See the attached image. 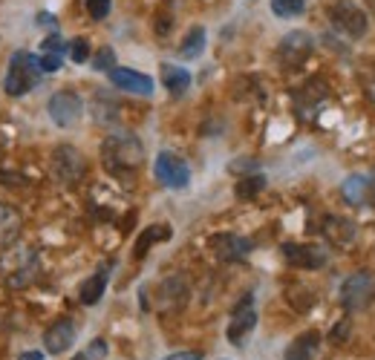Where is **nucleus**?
<instances>
[{
    "label": "nucleus",
    "instance_id": "1",
    "mask_svg": "<svg viewBox=\"0 0 375 360\" xmlns=\"http://www.w3.org/2000/svg\"><path fill=\"white\" fill-rule=\"evenodd\" d=\"M101 162L110 173L128 176L145 162V147L133 133H110L101 142Z\"/></svg>",
    "mask_w": 375,
    "mask_h": 360
},
{
    "label": "nucleus",
    "instance_id": "2",
    "mask_svg": "<svg viewBox=\"0 0 375 360\" xmlns=\"http://www.w3.org/2000/svg\"><path fill=\"white\" fill-rule=\"evenodd\" d=\"M38 61H35V55H29V52H15L12 55V61H9V69H6V81H4V86H6V93L9 96H26L29 89L38 84Z\"/></svg>",
    "mask_w": 375,
    "mask_h": 360
},
{
    "label": "nucleus",
    "instance_id": "3",
    "mask_svg": "<svg viewBox=\"0 0 375 360\" xmlns=\"http://www.w3.org/2000/svg\"><path fill=\"white\" fill-rule=\"evenodd\" d=\"M329 21L338 32H344L347 38H364L366 29H369V18L361 6H355L352 0H335V4L329 6Z\"/></svg>",
    "mask_w": 375,
    "mask_h": 360
},
{
    "label": "nucleus",
    "instance_id": "4",
    "mask_svg": "<svg viewBox=\"0 0 375 360\" xmlns=\"http://www.w3.org/2000/svg\"><path fill=\"white\" fill-rule=\"evenodd\" d=\"M153 173H156V179H159V185L171 188V191H182V188L191 185V167L185 164L182 156L168 153V150L156 156V162H153Z\"/></svg>",
    "mask_w": 375,
    "mask_h": 360
},
{
    "label": "nucleus",
    "instance_id": "5",
    "mask_svg": "<svg viewBox=\"0 0 375 360\" xmlns=\"http://www.w3.org/2000/svg\"><path fill=\"white\" fill-rule=\"evenodd\" d=\"M372 294H375V277L369 271H355L341 286V305L347 311H361L372 303Z\"/></svg>",
    "mask_w": 375,
    "mask_h": 360
},
{
    "label": "nucleus",
    "instance_id": "6",
    "mask_svg": "<svg viewBox=\"0 0 375 360\" xmlns=\"http://www.w3.org/2000/svg\"><path fill=\"white\" fill-rule=\"evenodd\" d=\"M47 113L52 118V124L58 127H75L84 116V101H81L72 89H61V93H52L47 101Z\"/></svg>",
    "mask_w": 375,
    "mask_h": 360
},
{
    "label": "nucleus",
    "instance_id": "7",
    "mask_svg": "<svg viewBox=\"0 0 375 360\" xmlns=\"http://www.w3.org/2000/svg\"><path fill=\"white\" fill-rule=\"evenodd\" d=\"M84 170H87V162L72 145L55 147V153H52V176L58 179L61 185H78L81 176H84Z\"/></svg>",
    "mask_w": 375,
    "mask_h": 360
},
{
    "label": "nucleus",
    "instance_id": "8",
    "mask_svg": "<svg viewBox=\"0 0 375 360\" xmlns=\"http://www.w3.org/2000/svg\"><path fill=\"white\" fill-rule=\"evenodd\" d=\"M254 326H257V311H254V297L252 294H245L237 305H234V311H231V320H228V329H225V337H228V343H234V346H242L245 343V337L254 332Z\"/></svg>",
    "mask_w": 375,
    "mask_h": 360
},
{
    "label": "nucleus",
    "instance_id": "9",
    "mask_svg": "<svg viewBox=\"0 0 375 360\" xmlns=\"http://www.w3.org/2000/svg\"><path fill=\"white\" fill-rule=\"evenodd\" d=\"M315 50V40L309 32L303 29H295V32H289L283 40H280V47H277V58L286 69H295L301 64H306V58L312 55Z\"/></svg>",
    "mask_w": 375,
    "mask_h": 360
},
{
    "label": "nucleus",
    "instance_id": "10",
    "mask_svg": "<svg viewBox=\"0 0 375 360\" xmlns=\"http://www.w3.org/2000/svg\"><path fill=\"white\" fill-rule=\"evenodd\" d=\"M283 257L289 265L295 268H309V271H315V268L326 265V248L320 245H298V242H286L283 245Z\"/></svg>",
    "mask_w": 375,
    "mask_h": 360
},
{
    "label": "nucleus",
    "instance_id": "11",
    "mask_svg": "<svg viewBox=\"0 0 375 360\" xmlns=\"http://www.w3.org/2000/svg\"><path fill=\"white\" fill-rule=\"evenodd\" d=\"M110 81H113V86L124 89V93H133V96H153V78L145 75V72L116 67V69H110Z\"/></svg>",
    "mask_w": 375,
    "mask_h": 360
},
{
    "label": "nucleus",
    "instance_id": "12",
    "mask_svg": "<svg viewBox=\"0 0 375 360\" xmlns=\"http://www.w3.org/2000/svg\"><path fill=\"white\" fill-rule=\"evenodd\" d=\"M211 248H214V254L223 262H237V259L248 257V251H252V242H248L245 237H237V234H217L211 240Z\"/></svg>",
    "mask_w": 375,
    "mask_h": 360
},
{
    "label": "nucleus",
    "instance_id": "13",
    "mask_svg": "<svg viewBox=\"0 0 375 360\" xmlns=\"http://www.w3.org/2000/svg\"><path fill=\"white\" fill-rule=\"evenodd\" d=\"M72 343H75V326H72L69 320L52 323V326L47 329V334H44V346H47L50 354H64Z\"/></svg>",
    "mask_w": 375,
    "mask_h": 360
},
{
    "label": "nucleus",
    "instance_id": "14",
    "mask_svg": "<svg viewBox=\"0 0 375 360\" xmlns=\"http://www.w3.org/2000/svg\"><path fill=\"white\" fill-rule=\"evenodd\" d=\"M323 237L332 245H349L355 240V225L344 216H326L323 219Z\"/></svg>",
    "mask_w": 375,
    "mask_h": 360
},
{
    "label": "nucleus",
    "instance_id": "15",
    "mask_svg": "<svg viewBox=\"0 0 375 360\" xmlns=\"http://www.w3.org/2000/svg\"><path fill=\"white\" fill-rule=\"evenodd\" d=\"M162 84L168 86V93L174 99H179L191 86V72L185 67H177V64H162Z\"/></svg>",
    "mask_w": 375,
    "mask_h": 360
},
{
    "label": "nucleus",
    "instance_id": "16",
    "mask_svg": "<svg viewBox=\"0 0 375 360\" xmlns=\"http://www.w3.org/2000/svg\"><path fill=\"white\" fill-rule=\"evenodd\" d=\"M318 346H320V334L318 332H306V334H301L298 340H291L286 346L283 360H312Z\"/></svg>",
    "mask_w": 375,
    "mask_h": 360
},
{
    "label": "nucleus",
    "instance_id": "17",
    "mask_svg": "<svg viewBox=\"0 0 375 360\" xmlns=\"http://www.w3.org/2000/svg\"><path fill=\"white\" fill-rule=\"evenodd\" d=\"M21 228H23L21 213L9 205H0V245H12L21 237Z\"/></svg>",
    "mask_w": 375,
    "mask_h": 360
},
{
    "label": "nucleus",
    "instance_id": "18",
    "mask_svg": "<svg viewBox=\"0 0 375 360\" xmlns=\"http://www.w3.org/2000/svg\"><path fill=\"white\" fill-rule=\"evenodd\" d=\"M104 288H107V268H99V271H96L90 280L81 283V288H78V300L84 303V305H96V303L101 300Z\"/></svg>",
    "mask_w": 375,
    "mask_h": 360
},
{
    "label": "nucleus",
    "instance_id": "19",
    "mask_svg": "<svg viewBox=\"0 0 375 360\" xmlns=\"http://www.w3.org/2000/svg\"><path fill=\"white\" fill-rule=\"evenodd\" d=\"M202 52H205V26H191L188 35H185L182 43H179V55H182L185 61H194V58H199Z\"/></svg>",
    "mask_w": 375,
    "mask_h": 360
},
{
    "label": "nucleus",
    "instance_id": "20",
    "mask_svg": "<svg viewBox=\"0 0 375 360\" xmlns=\"http://www.w3.org/2000/svg\"><path fill=\"white\" fill-rule=\"evenodd\" d=\"M344 199L349 202V205H364L366 202V196H369V179L366 176H349V179H344Z\"/></svg>",
    "mask_w": 375,
    "mask_h": 360
},
{
    "label": "nucleus",
    "instance_id": "21",
    "mask_svg": "<svg viewBox=\"0 0 375 360\" xmlns=\"http://www.w3.org/2000/svg\"><path fill=\"white\" fill-rule=\"evenodd\" d=\"M171 237V228H168V225H150V228L136 240V248H133V257L136 259H142L147 251H150V245L153 242H159V240H168Z\"/></svg>",
    "mask_w": 375,
    "mask_h": 360
},
{
    "label": "nucleus",
    "instance_id": "22",
    "mask_svg": "<svg viewBox=\"0 0 375 360\" xmlns=\"http://www.w3.org/2000/svg\"><path fill=\"white\" fill-rule=\"evenodd\" d=\"M118 101L110 93H96V121L99 124H113L118 118Z\"/></svg>",
    "mask_w": 375,
    "mask_h": 360
},
{
    "label": "nucleus",
    "instance_id": "23",
    "mask_svg": "<svg viewBox=\"0 0 375 360\" xmlns=\"http://www.w3.org/2000/svg\"><path fill=\"white\" fill-rule=\"evenodd\" d=\"M263 188H266V176L254 173V176H242L234 188V193H237V199H254Z\"/></svg>",
    "mask_w": 375,
    "mask_h": 360
},
{
    "label": "nucleus",
    "instance_id": "24",
    "mask_svg": "<svg viewBox=\"0 0 375 360\" xmlns=\"http://www.w3.org/2000/svg\"><path fill=\"white\" fill-rule=\"evenodd\" d=\"M306 9V0H272V12L277 18H291Z\"/></svg>",
    "mask_w": 375,
    "mask_h": 360
},
{
    "label": "nucleus",
    "instance_id": "25",
    "mask_svg": "<svg viewBox=\"0 0 375 360\" xmlns=\"http://www.w3.org/2000/svg\"><path fill=\"white\" fill-rule=\"evenodd\" d=\"M69 58H72L75 64H84V61L90 58V40H87V38H75V40L69 43Z\"/></svg>",
    "mask_w": 375,
    "mask_h": 360
},
{
    "label": "nucleus",
    "instance_id": "26",
    "mask_svg": "<svg viewBox=\"0 0 375 360\" xmlns=\"http://www.w3.org/2000/svg\"><path fill=\"white\" fill-rule=\"evenodd\" d=\"M35 61H38V69H44V72H55V69H61L64 55H58V52H40Z\"/></svg>",
    "mask_w": 375,
    "mask_h": 360
},
{
    "label": "nucleus",
    "instance_id": "27",
    "mask_svg": "<svg viewBox=\"0 0 375 360\" xmlns=\"http://www.w3.org/2000/svg\"><path fill=\"white\" fill-rule=\"evenodd\" d=\"M113 9V0H87V12L93 21H104Z\"/></svg>",
    "mask_w": 375,
    "mask_h": 360
},
{
    "label": "nucleus",
    "instance_id": "28",
    "mask_svg": "<svg viewBox=\"0 0 375 360\" xmlns=\"http://www.w3.org/2000/svg\"><path fill=\"white\" fill-rule=\"evenodd\" d=\"M113 64H116V52H113L110 47H104V50H101V52L93 58V67H96L99 72H110V69H116Z\"/></svg>",
    "mask_w": 375,
    "mask_h": 360
},
{
    "label": "nucleus",
    "instance_id": "29",
    "mask_svg": "<svg viewBox=\"0 0 375 360\" xmlns=\"http://www.w3.org/2000/svg\"><path fill=\"white\" fill-rule=\"evenodd\" d=\"M40 52H58V55H64L67 52V40H61V35H50L44 43H40Z\"/></svg>",
    "mask_w": 375,
    "mask_h": 360
},
{
    "label": "nucleus",
    "instance_id": "30",
    "mask_svg": "<svg viewBox=\"0 0 375 360\" xmlns=\"http://www.w3.org/2000/svg\"><path fill=\"white\" fill-rule=\"evenodd\" d=\"M347 334H349V320H341L335 329H332L329 340H332V343H344V340H347Z\"/></svg>",
    "mask_w": 375,
    "mask_h": 360
},
{
    "label": "nucleus",
    "instance_id": "31",
    "mask_svg": "<svg viewBox=\"0 0 375 360\" xmlns=\"http://www.w3.org/2000/svg\"><path fill=\"white\" fill-rule=\"evenodd\" d=\"M162 360H202V351H174V354L162 357Z\"/></svg>",
    "mask_w": 375,
    "mask_h": 360
},
{
    "label": "nucleus",
    "instance_id": "32",
    "mask_svg": "<svg viewBox=\"0 0 375 360\" xmlns=\"http://www.w3.org/2000/svg\"><path fill=\"white\" fill-rule=\"evenodd\" d=\"M162 21H156V32L159 35H168V29H171V18L168 15H159Z\"/></svg>",
    "mask_w": 375,
    "mask_h": 360
},
{
    "label": "nucleus",
    "instance_id": "33",
    "mask_svg": "<svg viewBox=\"0 0 375 360\" xmlns=\"http://www.w3.org/2000/svg\"><path fill=\"white\" fill-rule=\"evenodd\" d=\"M252 167H257V162H234V164H231L234 173H240V170H252Z\"/></svg>",
    "mask_w": 375,
    "mask_h": 360
},
{
    "label": "nucleus",
    "instance_id": "34",
    "mask_svg": "<svg viewBox=\"0 0 375 360\" xmlns=\"http://www.w3.org/2000/svg\"><path fill=\"white\" fill-rule=\"evenodd\" d=\"M18 360H44V351H38V349L35 351H23Z\"/></svg>",
    "mask_w": 375,
    "mask_h": 360
},
{
    "label": "nucleus",
    "instance_id": "35",
    "mask_svg": "<svg viewBox=\"0 0 375 360\" xmlns=\"http://www.w3.org/2000/svg\"><path fill=\"white\" fill-rule=\"evenodd\" d=\"M366 96H369V101L375 104V78H372V81L366 84Z\"/></svg>",
    "mask_w": 375,
    "mask_h": 360
},
{
    "label": "nucleus",
    "instance_id": "36",
    "mask_svg": "<svg viewBox=\"0 0 375 360\" xmlns=\"http://www.w3.org/2000/svg\"><path fill=\"white\" fill-rule=\"evenodd\" d=\"M75 360H90V357H87V351H84V354H78V357H75Z\"/></svg>",
    "mask_w": 375,
    "mask_h": 360
}]
</instances>
